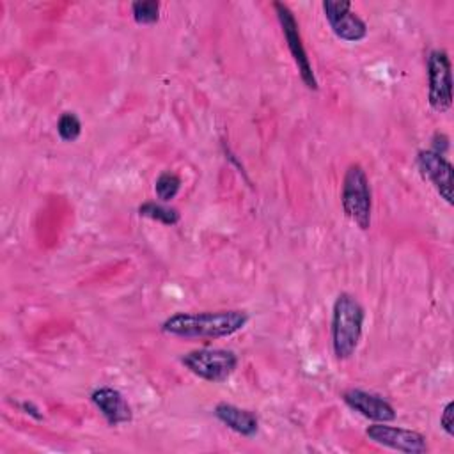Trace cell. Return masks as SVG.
I'll return each instance as SVG.
<instances>
[{
	"label": "cell",
	"mask_w": 454,
	"mask_h": 454,
	"mask_svg": "<svg viewBox=\"0 0 454 454\" xmlns=\"http://www.w3.org/2000/svg\"><path fill=\"white\" fill-rule=\"evenodd\" d=\"M90 401L96 404V408L101 411L110 426H119L133 419L131 406L117 388L99 387L90 394Z\"/></svg>",
	"instance_id": "8fae6325"
},
{
	"label": "cell",
	"mask_w": 454,
	"mask_h": 454,
	"mask_svg": "<svg viewBox=\"0 0 454 454\" xmlns=\"http://www.w3.org/2000/svg\"><path fill=\"white\" fill-rule=\"evenodd\" d=\"M325 18L330 23L333 34L348 43L362 41L367 35V25L351 11V2L346 0H325Z\"/></svg>",
	"instance_id": "ba28073f"
},
{
	"label": "cell",
	"mask_w": 454,
	"mask_h": 454,
	"mask_svg": "<svg viewBox=\"0 0 454 454\" xmlns=\"http://www.w3.org/2000/svg\"><path fill=\"white\" fill-rule=\"evenodd\" d=\"M364 319V307L355 296L340 293L335 298L332 310V348L339 360H346L356 351L362 337Z\"/></svg>",
	"instance_id": "7a4b0ae2"
},
{
	"label": "cell",
	"mask_w": 454,
	"mask_h": 454,
	"mask_svg": "<svg viewBox=\"0 0 454 454\" xmlns=\"http://www.w3.org/2000/svg\"><path fill=\"white\" fill-rule=\"evenodd\" d=\"M417 165L422 177L427 179L436 188V192L447 204H452V183H454L452 163L443 154L433 149H426L417 154Z\"/></svg>",
	"instance_id": "9c48e42d"
},
{
	"label": "cell",
	"mask_w": 454,
	"mask_h": 454,
	"mask_svg": "<svg viewBox=\"0 0 454 454\" xmlns=\"http://www.w3.org/2000/svg\"><path fill=\"white\" fill-rule=\"evenodd\" d=\"M57 131H59V137L66 142H73L80 137L82 133V122L80 119L76 117V114L73 112H64L60 117H59V122H57Z\"/></svg>",
	"instance_id": "2e32d148"
},
{
	"label": "cell",
	"mask_w": 454,
	"mask_h": 454,
	"mask_svg": "<svg viewBox=\"0 0 454 454\" xmlns=\"http://www.w3.org/2000/svg\"><path fill=\"white\" fill-rule=\"evenodd\" d=\"M133 20L138 25H153L160 18V4L156 0H140L131 4Z\"/></svg>",
	"instance_id": "9a60e30c"
},
{
	"label": "cell",
	"mask_w": 454,
	"mask_h": 454,
	"mask_svg": "<svg viewBox=\"0 0 454 454\" xmlns=\"http://www.w3.org/2000/svg\"><path fill=\"white\" fill-rule=\"evenodd\" d=\"M273 9L277 12L278 23L282 27V34L286 37L287 48H289V51L294 59V64L298 67V73H300L303 83L309 89L316 90L317 89V80H316L312 66L309 62V57H307V51H305V46H303V41H301V35H300V30H298V23H296V18H294L293 11L282 2H275Z\"/></svg>",
	"instance_id": "8992f818"
},
{
	"label": "cell",
	"mask_w": 454,
	"mask_h": 454,
	"mask_svg": "<svg viewBox=\"0 0 454 454\" xmlns=\"http://www.w3.org/2000/svg\"><path fill=\"white\" fill-rule=\"evenodd\" d=\"M248 323L245 310H206L177 312L161 323V330L174 337L186 339H220L239 332Z\"/></svg>",
	"instance_id": "6da1fadb"
},
{
	"label": "cell",
	"mask_w": 454,
	"mask_h": 454,
	"mask_svg": "<svg viewBox=\"0 0 454 454\" xmlns=\"http://www.w3.org/2000/svg\"><path fill=\"white\" fill-rule=\"evenodd\" d=\"M183 365L199 376L200 380L211 381V383H222L225 381L238 367V356L231 349H193L186 353L181 358Z\"/></svg>",
	"instance_id": "277c9868"
},
{
	"label": "cell",
	"mask_w": 454,
	"mask_h": 454,
	"mask_svg": "<svg viewBox=\"0 0 454 454\" xmlns=\"http://www.w3.org/2000/svg\"><path fill=\"white\" fill-rule=\"evenodd\" d=\"M215 417L241 436H254L259 429V420L254 411L231 403H218L215 406Z\"/></svg>",
	"instance_id": "7c38bea8"
},
{
	"label": "cell",
	"mask_w": 454,
	"mask_h": 454,
	"mask_svg": "<svg viewBox=\"0 0 454 454\" xmlns=\"http://www.w3.org/2000/svg\"><path fill=\"white\" fill-rule=\"evenodd\" d=\"M181 188V179L174 172H161L154 183V192L161 202L172 200Z\"/></svg>",
	"instance_id": "5bb4252c"
},
{
	"label": "cell",
	"mask_w": 454,
	"mask_h": 454,
	"mask_svg": "<svg viewBox=\"0 0 454 454\" xmlns=\"http://www.w3.org/2000/svg\"><path fill=\"white\" fill-rule=\"evenodd\" d=\"M138 215L156 220V222H161L165 225H176L179 222V211L176 207H170L161 202H153V200L140 204Z\"/></svg>",
	"instance_id": "4fadbf2b"
},
{
	"label": "cell",
	"mask_w": 454,
	"mask_h": 454,
	"mask_svg": "<svg viewBox=\"0 0 454 454\" xmlns=\"http://www.w3.org/2000/svg\"><path fill=\"white\" fill-rule=\"evenodd\" d=\"M340 202L346 216L351 218L362 231H367L371 227L372 197L369 179L362 165L353 163L348 167L342 181Z\"/></svg>",
	"instance_id": "3957f363"
},
{
	"label": "cell",
	"mask_w": 454,
	"mask_h": 454,
	"mask_svg": "<svg viewBox=\"0 0 454 454\" xmlns=\"http://www.w3.org/2000/svg\"><path fill=\"white\" fill-rule=\"evenodd\" d=\"M427 98L436 112H445L452 105L450 60L445 50H433L427 55Z\"/></svg>",
	"instance_id": "5b68a950"
},
{
	"label": "cell",
	"mask_w": 454,
	"mask_h": 454,
	"mask_svg": "<svg viewBox=\"0 0 454 454\" xmlns=\"http://www.w3.org/2000/svg\"><path fill=\"white\" fill-rule=\"evenodd\" d=\"M342 401L351 410L374 422H392L395 419L394 406L378 394L362 388H348L342 392Z\"/></svg>",
	"instance_id": "30bf717a"
},
{
	"label": "cell",
	"mask_w": 454,
	"mask_h": 454,
	"mask_svg": "<svg viewBox=\"0 0 454 454\" xmlns=\"http://www.w3.org/2000/svg\"><path fill=\"white\" fill-rule=\"evenodd\" d=\"M440 426L442 429L449 434V436H454V403L449 401L443 410H442V415H440Z\"/></svg>",
	"instance_id": "e0dca14e"
},
{
	"label": "cell",
	"mask_w": 454,
	"mask_h": 454,
	"mask_svg": "<svg viewBox=\"0 0 454 454\" xmlns=\"http://www.w3.org/2000/svg\"><path fill=\"white\" fill-rule=\"evenodd\" d=\"M365 434L371 442L388 447L397 452L406 454H422L427 450L426 436L413 429L387 426V422H376L365 429Z\"/></svg>",
	"instance_id": "52a82bcc"
}]
</instances>
